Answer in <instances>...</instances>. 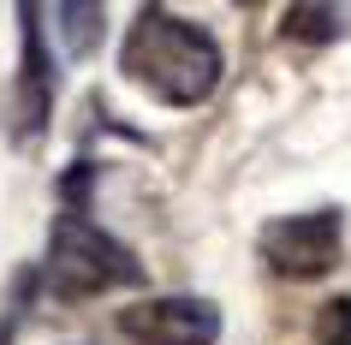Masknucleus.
I'll list each match as a JSON object with an SVG mask.
<instances>
[{
	"instance_id": "nucleus-1",
	"label": "nucleus",
	"mask_w": 351,
	"mask_h": 345,
	"mask_svg": "<svg viewBox=\"0 0 351 345\" xmlns=\"http://www.w3.org/2000/svg\"><path fill=\"white\" fill-rule=\"evenodd\" d=\"M119 72H125V84H137L149 102L191 113V108H203L208 95L221 90L226 48L215 42L208 24L179 19V12H167L161 0H149L143 12L131 19L125 42H119Z\"/></svg>"
},
{
	"instance_id": "nucleus-2",
	"label": "nucleus",
	"mask_w": 351,
	"mask_h": 345,
	"mask_svg": "<svg viewBox=\"0 0 351 345\" xmlns=\"http://www.w3.org/2000/svg\"><path fill=\"white\" fill-rule=\"evenodd\" d=\"M42 280L54 298H101V292H119V286H143V262L101 220H90V209L77 197H66V209L48 226Z\"/></svg>"
},
{
	"instance_id": "nucleus-3",
	"label": "nucleus",
	"mask_w": 351,
	"mask_h": 345,
	"mask_svg": "<svg viewBox=\"0 0 351 345\" xmlns=\"http://www.w3.org/2000/svg\"><path fill=\"white\" fill-rule=\"evenodd\" d=\"M339 238H346V215L339 209H310V215L268 220L256 233V250L280 280H322L339 262Z\"/></svg>"
},
{
	"instance_id": "nucleus-4",
	"label": "nucleus",
	"mask_w": 351,
	"mask_h": 345,
	"mask_svg": "<svg viewBox=\"0 0 351 345\" xmlns=\"http://www.w3.org/2000/svg\"><path fill=\"white\" fill-rule=\"evenodd\" d=\"M19 12V84H12V143L36 149L54 119V54L42 30V0H12Z\"/></svg>"
},
{
	"instance_id": "nucleus-5",
	"label": "nucleus",
	"mask_w": 351,
	"mask_h": 345,
	"mask_svg": "<svg viewBox=\"0 0 351 345\" xmlns=\"http://www.w3.org/2000/svg\"><path fill=\"white\" fill-rule=\"evenodd\" d=\"M119 333L131 345H215L221 340V309L208 298H137L131 309H119Z\"/></svg>"
},
{
	"instance_id": "nucleus-6",
	"label": "nucleus",
	"mask_w": 351,
	"mask_h": 345,
	"mask_svg": "<svg viewBox=\"0 0 351 345\" xmlns=\"http://www.w3.org/2000/svg\"><path fill=\"white\" fill-rule=\"evenodd\" d=\"M280 36H286V42H310V48L339 42V36H346V6H339V0H292Z\"/></svg>"
},
{
	"instance_id": "nucleus-7",
	"label": "nucleus",
	"mask_w": 351,
	"mask_h": 345,
	"mask_svg": "<svg viewBox=\"0 0 351 345\" xmlns=\"http://www.w3.org/2000/svg\"><path fill=\"white\" fill-rule=\"evenodd\" d=\"M54 24L72 60H90L101 48V24H108V0H54Z\"/></svg>"
},
{
	"instance_id": "nucleus-8",
	"label": "nucleus",
	"mask_w": 351,
	"mask_h": 345,
	"mask_svg": "<svg viewBox=\"0 0 351 345\" xmlns=\"http://www.w3.org/2000/svg\"><path fill=\"white\" fill-rule=\"evenodd\" d=\"M315 340L322 345H351V298H328L315 316Z\"/></svg>"
},
{
	"instance_id": "nucleus-9",
	"label": "nucleus",
	"mask_w": 351,
	"mask_h": 345,
	"mask_svg": "<svg viewBox=\"0 0 351 345\" xmlns=\"http://www.w3.org/2000/svg\"><path fill=\"white\" fill-rule=\"evenodd\" d=\"M239 6H262V0H239Z\"/></svg>"
}]
</instances>
